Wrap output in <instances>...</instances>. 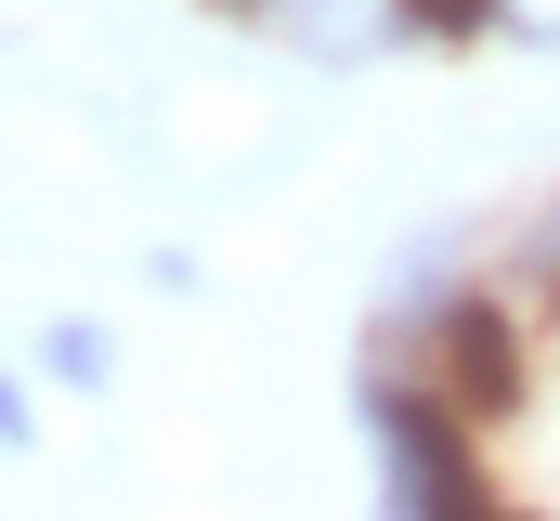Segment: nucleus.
<instances>
[{"label":"nucleus","instance_id":"f257e3e1","mask_svg":"<svg viewBox=\"0 0 560 521\" xmlns=\"http://www.w3.org/2000/svg\"><path fill=\"white\" fill-rule=\"evenodd\" d=\"M365 443H378V521H469L495 483L469 470V417L405 366H365Z\"/></svg>","mask_w":560,"mask_h":521},{"label":"nucleus","instance_id":"f03ea898","mask_svg":"<svg viewBox=\"0 0 560 521\" xmlns=\"http://www.w3.org/2000/svg\"><path fill=\"white\" fill-rule=\"evenodd\" d=\"M26 366H39V379H52V391H105V379H118V339H105L92 313H52Z\"/></svg>","mask_w":560,"mask_h":521},{"label":"nucleus","instance_id":"7ed1b4c3","mask_svg":"<svg viewBox=\"0 0 560 521\" xmlns=\"http://www.w3.org/2000/svg\"><path fill=\"white\" fill-rule=\"evenodd\" d=\"M26 443H39V404H26V379H13V366H0V456H26Z\"/></svg>","mask_w":560,"mask_h":521}]
</instances>
